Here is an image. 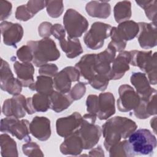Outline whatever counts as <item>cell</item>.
<instances>
[{"label": "cell", "mask_w": 157, "mask_h": 157, "mask_svg": "<svg viewBox=\"0 0 157 157\" xmlns=\"http://www.w3.org/2000/svg\"><path fill=\"white\" fill-rule=\"evenodd\" d=\"M137 125L130 118L116 116L108 119L102 126L104 146L108 151L111 147L126 139L136 130Z\"/></svg>", "instance_id": "1"}, {"label": "cell", "mask_w": 157, "mask_h": 157, "mask_svg": "<svg viewBox=\"0 0 157 157\" xmlns=\"http://www.w3.org/2000/svg\"><path fill=\"white\" fill-rule=\"evenodd\" d=\"M156 144V138L150 130L139 129L134 131L126 141L124 148L126 156H151Z\"/></svg>", "instance_id": "2"}, {"label": "cell", "mask_w": 157, "mask_h": 157, "mask_svg": "<svg viewBox=\"0 0 157 157\" xmlns=\"http://www.w3.org/2000/svg\"><path fill=\"white\" fill-rule=\"evenodd\" d=\"M28 45L31 49L33 59V63L36 67L56 61L60 57V52L53 40L49 37L39 40H29Z\"/></svg>", "instance_id": "3"}, {"label": "cell", "mask_w": 157, "mask_h": 157, "mask_svg": "<svg viewBox=\"0 0 157 157\" xmlns=\"http://www.w3.org/2000/svg\"><path fill=\"white\" fill-rule=\"evenodd\" d=\"M139 31L138 23L133 20L123 21L117 27H112L110 33L111 41L109 44L113 46L116 52H121L126 48V42L135 38Z\"/></svg>", "instance_id": "4"}, {"label": "cell", "mask_w": 157, "mask_h": 157, "mask_svg": "<svg viewBox=\"0 0 157 157\" xmlns=\"http://www.w3.org/2000/svg\"><path fill=\"white\" fill-rule=\"evenodd\" d=\"M129 53L130 64L145 72L150 84L155 85L157 83L156 52L152 54L151 50L145 52L134 50L129 51Z\"/></svg>", "instance_id": "5"}, {"label": "cell", "mask_w": 157, "mask_h": 157, "mask_svg": "<svg viewBox=\"0 0 157 157\" xmlns=\"http://www.w3.org/2000/svg\"><path fill=\"white\" fill-rule=\"evenodd\" d=\"M82 118V122L77 132L82 140L83 149L88 150L94 147L99 142L102 129L95 124L96 116L88 113Z\"/></svg>", "instance_id": "6"}, {"label": "cell", "mask_w": 157, "mask_h": 157, "mask_svg": "<svg viewBox=\"0 0 157 157\" xmlns=\"http://www.w3.org/2000/svg\"><path fill=\"white\" fill-rule=\"evenodd\" d=\"M63 25L70 38H78L87 30L88 21L86 18L74 9H68L63 17Z\"/></svg>", "instance_id": "7"}, {"label": "cell", "mask_w": 157, "mask_h": 157, "mask_svg": "<svg viewBox=\"0 0 157 157\" xmlns=\"http://www.w3.org/2000/svg\"><path fill=\"white\" fill-rule=\"evenodd\" d=\"M112 28L111 25L105 23L100 21L93 23L83 37L85 44L91 50L101 48L104 45V40L110 36Z\"/></svg>", "instance_id": "8"}, {"label": "cell", "mask_w": 157, "mask_h": 157, "mask_svg": "<svg viewBox=\"0 0 157 157\" xmlns=\"http://www.w3.org/2000/svg\"><path fill=\"white\" fill-rule=\"evenodd\" d=\"M29 122L26 119L20 120L14 117H6L1 120V132L10 133L18 140L31 141Z\"/></svg>", "instance_id": "9"}, {"label": "cell", "mask_w": 157, "mask_h": 157, "mask_svg": "<svg viewBox=\"0 0 157 157\" xmlns=\"http://www.w3.org/2000/svg\"><path fill=\"white\" fill-rule=\"evenodd\" d=\"M80 74L78 70L73 66H67L53 77V86L56 91L67 94L71 89L72 82H78Z\"/></svg>", "instance_id": "10"}, {"label": "cell", "mask_w": 157, "mask_h": 157, "mask_svg": "<svg viewBox=\"0 0 157 157\" xmlns=\"http://www.w3.org/2000/svg\"><path fill=\"white\" fill-rule=\"evenodd\" d=\"M1 89L9 94L15 96L20 94L22 90V85L18 78H15L9 63L1 59L0 68Z\"/></svg>", "instance_id": "11"}, {"label": "cell", "mask_w": 157, "mask_h": 157, "mask_svg": "<svg viewBox=\"0 0 157 157\" xmlns=\"http://www.w3.org/2000/svg\"><path fill=\"white\" fill-rule=\"evenodd\" d=\"M119 98L117 107L121 112H128L134 110L139 105L140 98L134 89L128 84H123L118 88Z\"/></svg>", "instance_id": "12"}, {"label": "cell", "mask_w": 157, "mask_h": 157, "mask_svg": "<svg viewBox=\"0 0 157 157\" xmlns=\"http://www.w3.org/2000/svg\"><path fill=\"white\" fill-rule=\"evenodd\" d=\"M82 116L77 112L71 115L56 120V130L58 136L66 138L74 134L80 128L82 122Z\"/></svg>", "instance_id": "13"}, {"label": "cell", "mask_w": 157, "mask_h": 157, "mask_svg": "<svg viewBox=\"0 0 157 157\" xmlns=\"http://www.w3.org/2000/svg\"><path fill=\"white\" fill-rule=\"evenodd\" d=\"M3 42L5 45L17 48V44L23 36V28L19 23L4 21L0 25Z\"/></svg>", "instance_id": "14"}, {"label": "cell", "mask_w": 157, "mask_h": 157, "mask_svg": "<svg viewBox=\"0 0 157 157\" xmlns=\"http://www.w3.org/2000/svg\"><path fill=\"white\" fill-rule=\"evenodd\" d=\"M26 98L22 94L13 96L4 101L2 112L6 117H14L17 118H23L26 115Z\"/></svg>", "instance_id": "15"}, {"label": "cell", "mask_w": 157, "mask_h": 157, "mask_svg": "<svg viewBox=\"0 0 157 157\" xmlns=\"http://www.w3.org/2000/svg\"><path fill=\"white\" fill-rule=\"evenodd\" d=\"M139 31L137 36L139 44L144 49H150L157 44L156 23H138Z\"/></svg>", "instance_id": "16"}, {"label": "cell", "mask_w": 157, "mask_h": 157, "mask_svg": "<svg viewBox=\"0 0 157 157\" xmlns=\"http://www.w3.org/2000/svg\"><path fill=\"white\" fill-rule=\"evenodd\" d=\"M116 53L117 52L115 48L109 44L105 50L96 54L95 72L97 74L109 77L111 64L115 58Z\"/></svg>", "instance_id": "17"}, {"label": "cell", "mask_w": 157, "mask_h": 157, "mask_svg": "<svg viewBox=\"0 0 157 157\" xmlns=\"http://www.w3.org/2000/svg\"><path fill=\"white\" fill-rule=\"evenodd\" d=\"M29 132L37 139L46 141L51 136L50 121L45 117L36 116L29 123Z\"/></svg>", "instance_id": "18"}, {"label": "cell", "mask_w": 157, "mask_h": 157, "mask_svg": "<svg viewBox=\"0 0 157 157\" xmlns=\"http://www.w3.org/2000/svg\"><path fill=\"white\" fill-rule=\"evenodd\" d=\"M115 113V98L110 92L101 93L98 96L97 117L101 120H107Z\"/></svg>", "instance_id": "19"}, {"label": "cell", "mask_w": 157, "mask_h": 157, "mask_svg": "<svg viewBox=\"0 0 157 157\" xmlns=\"http://www.w3.org/2000/svg\"><path fill=\"white\" fill-rule=\"evenodd\" d=\"M130 53L128 51L120 52L117 57L113 59L110 72L109 74L110 80H118L121 78L125 72L129 69Z\"/></svg>", "instance_id": "20"}, {"label": "cell", "mask_w": 157, "mask_h": 157, "mask_svg": "<svg viewBox=\"0 0 157 157\" xmlns=\"http://www.w3.org/2000/svg\"><path fill=\"white\" fill-rule=\"evenodd\" d=\"M130 81L140 99H148L153 93L157 92L155 89L151 87L145 73L140 72H132L130 77Z\"/></svg>", "instance_id": "21"}, {"label": "cell", "mask_w": 157, "mask_h": 157, "mask_svg": "<svg viewBox=\"0 0 157 157\" xmlns=\"http://www.w3.org/2000/svg\"><path fill=\"white\" fill-rule=\"evenodd\" d=\"M13 69L18 80L23 86L29 88L34 82L33 77L34 67L31 63H20L18 61H15Z\"/></svg>", "instance_id": "22"}, {"label": "cell", "mask_w": 157, "mask_h": 157, "mask_svg": "<svg viewBox=\"0 0 157 157\" xmlns=\"http://www.w3.org/2000/svg\"><path fill=\"white\" fill-rule=\"evenodd\" d=\"M156 93L148 99H140L137 107L133 110L134 116L139 119H147L157 113Z\"/></svg>", "instance_id": "23"}, {"label": "cell", "mask_w": 157, "mask_h": 157, "mask_svg": "<svg viewBox=\"0 0 157 157\" xmlns=\"http://www.w3.org/2000/svg\"><path fill=\"white\" fill-rule=\"evenodd\" d=\"M96 54L91 53L83 55L77 62L75 67L78 70L80 75L87 82H90L96 74L95 72V61Z\"/></svg>", "instance_id": "24"}, {"label": "cell", "mask_w": 157, "mask_h": 157, "mask_svg": "<svg viewBox=\"0 0 157 157\" xmlns=\"http://www.w3.org/2000/svg\"><path fill=\"white\" fill-rule=\"evenodd\" d=\"M83 150V142L77 131L66 137L59 146L61 153L65 155L77 156L82 153Z\"/></svg>", "instance_id": "25"}, {"label": "cell", "mask_w": 157, "mask_h": 157, "mask_svg": "<svg viewBox=\"0 0 157 157\" xmlns=\"http://www.w3.org/2000/svg\"><path fill=\"white\" fill-rule=\"evenodd\" d=\"M86 13L92 17L107 18L111 13V6L107 1H91L85 6Z\"/></svg>", "instance_id": "26"}, {"label": "cell", "mask_w": 157, "mask_h": 157, "mask_svg": "<svg viewBox=\"0 0 157 157\" xmlns=\"http://www.w3.org/2000/svg\"><path fill=\"white\" fill-rule=\"evenodd\" d=\"M50 107L52 110L59 113L67 109L74 101L69 94H64L54 91L50 96Z\"/></svg>", "instance_id": "27"}, {"label": "cell", "mask_w": 157, "mask_h": 157, "mask_svg": "<svg viewBox=\"0 0 157 157\" xmlns=\"http://www.w3.org/2000/svg\"><path fill=\"white\" fill-rule=\"evenodd\" d=\"M59 42L62 50L69 58H76L83 53L82 47L79 39L77 38L67 37L66 40L64 37L60 39Z\"/></svg>", "instance_id": "28"}, {"label": "cell", "mask_w": 157, "mask_h": 157, "mask_svg": "<svg viewBox=\"0 0 157 157\" xmlns=\"http://www.w3.org/2000/svg\"><path fill=\"white\" fill-rule=\"evenodd\" d=\"M53 88L52 77L42 75L37 76L36 81L29 86V90L47 96H50L54 91Z\"/></svg>", "instance_id": "29"}, {"label": "cell", "mask_w": 157, "mask_h": 157, "mask_svg": "<svg viewBox=\"0 0 157 157\" xmlns=\"http://www.w3.org/2000/svg\"><path fill=\"white\" fill-rule=\"evenodd\" d=\"M1 154L2 157H17L18 156L16 142L8 134L4 133L0 136Z\"/></svg>", "instance_id": "30"}, {"label": "cell", "mask_w": 157, "mask_h": 157, "mask_svg": "<svg viewBox=\"0 0 157 157\" xmlns=\"http://www.w3.org/2000/svg\"><path fill=\"white\" fill-rule=\"evenodd\" d=\"M113 15L118 23L129 20L132 15L131 2L129 1H123L116 3L113 8Z\"/></svg>", "instance_id": "31"}, {"label": "cell", "mask_w": 157, "mask_h": 157, "mask_svg": "<svg viewBox=\"0 0 157 157\" xmlns=\"http://www.w3.org/2000/svg\"><path fill=\"white\" fill-rule=\"evenodd\" d=\"M31 105L35 112H47L50 107L49 96L39 93L34 94L31 98Z\"/></svg>", "instance_id": "32"}, {"label": "cell", "mask_w": 157, "mask_h": 157, "mask_svg": "<svg viewBox=\"0 0 157 157\" xmlns=\"http://www.w3.org/2000/svg\"><path fill=\"white\" fill-rule=\"evenodd\" d=\"M136 4L144 10L146 17L151 22L156 23L157 0L136 1Z\"/></svg>", "instance_id": "33"}, {"label": "cell", "mask_w": 157, "mask_h": 157, "mask_svg": "<svg viewBox=\"0 0 157 157\" xmlns=\"http://www.w3.org/2000/svg\"><path fill=\"white\" fill-rule=\"evenodd\" d=\"M45 7L48 15L52 18L60 17L64 10L62 1H45Z\"/></svg>", "instance_id": "34"}, {"label": "cell", "mask_w": 157, "mask_h": 157, "mask_svg": "<svg viewBox=\"0 0 157 157\" xmlns=\"http://www.w3.org/2000/svg\"><path fill=\"white\" fill-rule=\"evenodd\" d=\"M110 80L109 76L96 74L88 83L95 90L104 91L107 89Z\"/></svg>", "instance_id": "35"}, {"label": "cell", "mask_w": 157, "mask_h": 157, "mask_svg": "<svg viewBox=\"0 0 157 157\" xmlns=\"http://www.w3.org/2000/svg\"><path fill=\"white\" fill-rule=\"evenodd\" d=\"M22 150L23 154L27 156L43 157L44 156L39 145L31 141H28L27 143L23 144L22 146Z\"/></svg>", "instance_id": "36"}, {"label": "cell", "mask_w": 157, "mask_h": 157, "mask_svg": "<svg viewBox=\"0 0 157 157\" xmlns=\"http://www.w3.org/2000/svg\"><path fill=\"white\" fill-rule=\"evenodd\" d=\"M86 93V83L78 82L69 92V94L73 101L80 99Z\"/></svg>", "instance_id": "37"}, {"label": "cell", "mask_w": 157, "mask_h": 157, "mask_svg": "<svg viewBox=\"0 0 157 157\" xmlns=\"http://www.w3.org/2000/svg\"><path fill=\"white\" fill-rule=\"evenodd\" d=\"M17 56L22 63H30L33 61V56L31 48L28 45H23L17 51Z\"/></svg>", "instance_id": "38"}, {"label": "cell", "mask_w": 157, "mask_h": 157, "mask_svg": "<svg viewBox=\"0 0 157 157\" xmlns=\"http://www.w3.org/2000/svg\"><path fill=\"white\" fill-rule=\"evenodd\" d=\"M126 140L120 141L110 147L109 150V156L110 157H118V156H127L125 151V144Z\"/></svg>", "instance_id": "39"}, {"label": "cell", "mask_w": 157, "mask_h": 157, "mask_svg": "<svg viewBox=\"0 0 157 157\" xmlns=\"http://www.w3.org/2000/svg\"><path fill=\"white\" fill-rule=\"evenodd\" d=\"M26 7L31 15L34 17L37 13L45 7V1H29L27 2Z\"/></svg>", "instance_id": "40"}, {"label": "cell", "mask_w": 157, "mask_h": 157, "mask_svg": "<svg viewBox=\"0 0 157 157\" xmlns=\"http://www.w3.org/2000/svg\"><path fill=\"white\" fill-rule=\"evenodd\" d=\"M98 96L95 94H90L86 100V111L88 113L97 117Z\"/></svg>", "instance_id": "41"}, {"label": "cell", "mask_w": 157, "mask_h": 157, "mask_svg": "<svg viewBox=\"0 0 157 157\" xmlns=\"http://www.w3.org/2000/svg\"><path fill=\"white\" fill-rule=\"evenodd\" d=\"M58 68L56 64L47 63L40 66L38 72L39 75L53 77L58 72Z\"/></svg>", "instance_id": "42"}, {"label": "cell", "mask_w": 157, "mask_h": 157, "mask_svg": "<svg viewBox=\"0 0 157 157\" xmlns=\"http://www.w3.org/2000/svg\"><path fill=\"white\" fill-rule=\"evenodd\" d=\"M12 5L8 1H0V20L4 21L12 13Z\"/></svg>", "instance_id": "43"}, {"label": "cell", "mask_w": 157, "mask_h": 157, "mask_svg": "<svg viewBox=\"0 0 157 157\" xmlns=\"http://www.w3.org/2000/svg\"><path fill=\"white\" fill-rule=\"evenodd\" d=\"M33 17L28 10L26 4H23L18 6L15 12V18L22 21H26L29 19L32 18Z\"/></svg>", "instance_id": "44"}, {"label": "cell", "mask_w": 157, "mask_h": 157, "mask_svg": "<svg viewBox=\"0 0 157 157\" xmlns=\"http://www.w3.org/2000/svg\"><path fill=\"white\" fill-rule=\"evenodd\" d=\"M52 26V23L48 21H44L41 23L38 27L39 35L44 38L49 37L52 35L51 30Z\"/></svg>", "instance_id": "45"}, {"label": "cell", "mask_w": 157, "mask_h": 157, "mask_svg": "<svg viewBox=\"0 0 157 157\" xmlns=\"http://www.w3.org/2000/svg\"><path fill=\"white\" fill-rule=\"evenodd\" d=\"M51 33L58 40L60 39L66 37L65 29L61 25H60L59 23L54 24L52 26Z\"/></svg>", "instance_id": "46"}, {"label": "cell", "mask_w": 157, "mask_h": 157, "mask_svg": "<svg viewBox=\"0 0 157 157\" xmlns=\"http://www.w3.org/2000/svg\"><path fill=\"white\" fill-rule=\"evenodd\" d=\"M89 156H104V151L101 145L93 148L89 152Z\"/></svg>", "instance_id": "47"}, {"label": "cell", "mask_w": 157, "mask_h": 157, "mask_svg": "<svg viewBox=\"0 0 157 157\" xmlns=\"http://www.w3.org/2000/svg\"><path fill=\"white\" fill-rule=\"evenodd\" d=\"M150 126H151V128L153 129L154 132L156 134V116L151 119V120H150Z\"/></svg>", "instance_id": "48"}]
</instances>
